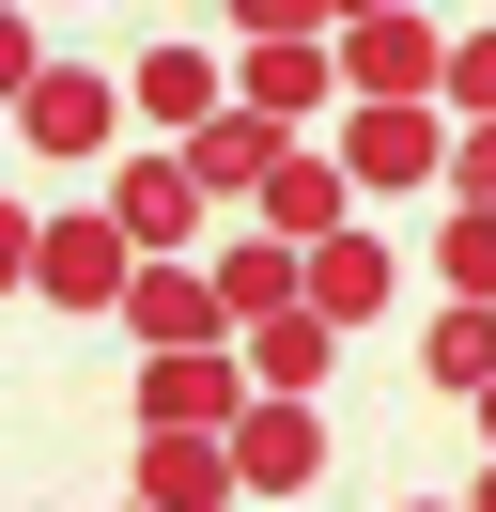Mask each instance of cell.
Returning a JSON list of instances; mask_svg holds the SVG:
<instances>
[{
	"mask_svg": "<svg viewBox=\"0 0 496 512\" xmlns=\"http://www.w3.org/2000/svg\"><path fill=\"white\" fill-rule=\"evenodd\" d=\"M450 140L465 125H434V109H341V171H357V187H434Z\"/></svg>",
	"mask_w": 496,
	"mask_h": 512,
	"instance_id": "7",
	"label": "cell"
},
{
	"mask_svg": "<svg viewBox=\"0 0 496 512\" xmlns=\"http://www.w3.org/2000/svg\"><path fill=\"white\" fill-rule=\"evenodd\" d=\"M264 404L248 388V342H202V357H140V435H233Z\"/></svg>",
	"mask_w": 496,
	"mask_h": 512,
	"instance_id": "2",
	"label": "cell"
},
{
	"mask_svg": "<svg viewBox=\"0 0 496 512\" xmlns=\"http://www.w3.org/2000/svg\"><path fill=\"white\" fill-rule=\"evenodd\" d=\"M295 32H341L326 0H233V47H295Z\"/></svg>",
	"mask_w": 496,
	"mask_h": 512,
	"instance_id": "19",
	"label": "cell"
},
{
	"mask_svg": "<svg viewBox=\"0 0 496 512\" xmlns=\"http://www.w3.org/2000/svg\"><path fill=\"white\" fill-rule=\"evenodd\" d=\"M124 326H140V357H202V342H248V326H233V295H217V264H140Z\"/></svg>",
	"mask_w": 496,
	"mask_h": 512,
	"instance_id": "5",
	"label": "cell"
},
{
	"mask_svg": "<svg viewBox=\"0 0 496 512\" xmlns=\"http://www.w3.org/2000/svg\"><path fill=\"white\" fill-rule=\"evenodd\" d=\"M419 388H434V404H481V388H496V311L450 295V311L419 326Z\"/></svg>",
	"mask_w": 496,
	"mask_h": 512,
	"instance_id": "16",
	"label": "cell"
},
{
	"mask_svg": "<svg viewBox=\"0 0 496 512\" xmlns=\"http://www.w3.org/2000/svg\"><path fill=\"white\" fill-rule=\"evenodd\" d=\"M31 295H47V311H124V295H140V233H124L109 202H93V218H47Z\"/></svg>",
	"mask_w": 496,
	"mask_h": 512,
	"instance_id": "4",
	"label": "cell"
},
{
	"mask_svg": "<svg viewBox=\"0 0 496 512\" xmlns=\"http://www.w3.org/2000/svg\"><path fill=\"white\" fill-rule=\"evenodd\" d=\"M217 295H233V326L310 311V249H279V233H233V249H217Z\"/></svg>",
	"mask_w": 496,
	"mask_h": 512,
	"instance_id": "15",
	"label": "cell"
},
{
	"mask_svg": "<svg viewBox=\"0 0 496 512\" xmlns=\"http://www.w3.org/2000/svg\"><path fill=\"white\" fill-rule=\"evenodd\" d=\"M124 109H140V125H155V140H171V156H186V140H202L217 109H233V63H217L202 32H155L140 63H124Z\"/></svg>",
	"mask_w": 496,
	"mask_h": 512,
	"instance_id": "3",
	"label": "cell"
},
{
	"mask_svg": "<svg viewBox=\"0 0 496 512\" xmlns=\"http://www.w3.org/2000/svg\"><path fill=\"white\" fill-rule=\"evenodd\" d=\"M326 373H341V326H326V311H279V326H248V388H264V404H310Z\"/></svg>",
	"mask_w": 496,
	"mask_h": 512,
	"instance_id": "14",
	"label": "cell"
},
{
	"mask_svg": "<svg viewBox=\"0 0 496 512\" xmlns=\"http://www.w3.org/2000/svg\"><path fill=\"white\" fill-rule=\"evenodd\" d=\"M326 16H341V32H372V16H419V0H326Z\"/></svg>",
	"mask_w": 496,
	"mask_h": 512,
	"instance_id": "21",
	"label": "cell"
},
{
	"mask_svg": "<svg viewBox=\"0 0 496 512\" xmlns=\"http://www.w3.org/2000/svg\"><path fill=\"white\" fill-rule=\"evenodd\" d=\"M341 109H450V32H434V16L341 32Z\"/></svg>",
	"mask_w": 496,
	"mask_h": 512,
	"instance_id": "1",
	"label": "cell"
},
{
	"mask_svg": "<svg viewBox=\"0 0 496 512\" xmlns=\"http://www.w3.org/2000/svg\"><path fill=\"white\" fill-rule=\"evenodd\" d=\"M233 497H248L233 435H140V512H233Z\"/></svg>",
	"mask_w": 496,
	"mask_h": 512,
	"instance_id": "10",
	"label": "cell"
},
{
	"mask_svg": "<svg viewBox=\"0 0 496 512\" xmlns=\"http://www.w3.org/2000/svg\"><path fill=\"white\" fill-rule=\"evenodd\" d=\"M279 156H295V125H264V109H217L202 140H186V171H202V202H264Z\"/></svg>",
	"mask_w": 496,
	"mask_h": 512,
	"instance_id": "12",
	"label": "cell"
},
{
	"mask_svg": "<svg viewBox=\"0 0 496 512\" xmlns=\"http://www.w3.org/2000/svg\"><path fill=\"white\" fill-rule=\"evenodd\" d=\"M109 218L140 233V264H186V233H202V171H186V156H109Z\"/></svg>",
	"mask_w": 496,
	"mask_h": 512,
	"instance_id": "6",
	"label": "cell"
},
{
	"mask_svg": "<svg viewBox=\"0 0 496 512\" xmlns=\"http://www.w3.org/2000/svg\"><path fill=\"white\" fill-rule=\"evenodd\" d=\"M109 125H124V94H109L93 63H47V78L16 94V140H31V156H93Z\"/></svg>",
	"mask_w": 496,
	"mask_h": 512,
	"instance_id": "9",
	"label": "cell"
},
{
	"mask_svg": "<svg viewBox=\"0 0 496 512\" xmlns=\"http://www.w3.org/2000/svg\"><path fill=\"white\" fill-rule=\"evenodd\" d=\"M403 512H450V497H403Z\"/></svg>",
	"mask_w": 496,
	"mask_h": 512,
	"instance_id": "24",
	"label": "cell"
},
{
	"mask_svg": "<svg viewBox=\"0 0 496 512\" xmlns=\"http://www.w3.org/2000/svg\"><path fill=\"white\" fill-rule=\"evenodd\" d=\"M481 435H496V388H481Z\"/></svg>",
	"mask_w": 496,
	"mask_h": 512,
	"instance_id": "23",
	"label": "cell"
},
{
	"mask_svg": "<svg viewBox=\"0 0 496 512\" xmlns=\"http://www.w3.org/2000/svg\"><path fill=\"white\" fill-rule=\"evenodd\" d=\"M326 94H341V32H295V47H233V109H264V125H310Z\"/></svg>",
	"mask_w": 496,
	"mask_h": 512,
	"instance_id": "8",
	"label": "cell"
},
{
	"mask_svg": "<svg viewBox=\"0 0 496 512\" xmlns=\"http://www.w3.org/2000/svg\"><path fill=\"white\" fill-rule=\"evenodd\" d=\"M465 512H496V466H481V497H465Z\"/></svg>",
	"mask_w": 496,
	"mask_h": 512,
	"instance_id": "22",
	"label": "cell"
},
{
	"mask_svg": "<svg viewBox=\"0 0 496 512\" xmlns=\"http://www.w3.org/2000/svg\"><path fill=\"white\" fill-rule=\"evenodd\" d=\"M450 125H496V32H450Z\"/></svg>",
	"mask_w": 496,
	"mask_h": 512,
	"instance_id": "18",
	"label": "cell"
},
{
	"mask_svg": "<svg viewBox=\"0 0 496 512\" xmlns=\"http://www.w3.org/2000/svg\"><path fill=\"white\" fill-rule=\"evenodd\" d=\"M233 466H248V497H310V481H326V419L310 404H248L233 419Z\"/></svg>",
	"mask_w": 496,
	"mask_h": 512,
	"instance_id": "11",
	"label": "cell"
},
{
	"mask_svg": "<svg viewBox=\"0 0 496 512\" xmlns=\"http://www.w3.org/2000/svg\"><path fill=\"white\" fill-rule=\"evenodd\" d=\"M388 295H403V264H388V249H372V233H326V249H310V311H326V326H341V342H357V326H372V311H388Z\"/></svg>",
	"mask_w": 496,
	"mask_h": 512,
	"instance_id": "13",
	"label": "cell"
},
{
	"mask_svg": "<svg viewBox=\"0 0 496 512\" xmlns=\"http://www.w3.org/2000/svg\"><path fill=\"white\" fill-rule=\"evenodd\" d=\"M450 187H465V202H496V125H465V140H450Z\"/></svg>",
	"mask_w": 496,
	"mask_h": 512,
	"instance_id": "20",
	"label": "cell"
},
{
	"mask_svg": "<svg viewBox=\"0 0 496 512\" xmlns=\"http://www.w3.org/2000/svg\"><path fill=\"white\" fill-rule=\"evenodd\" d=\"M434 280H450L465 311H496V202H450V233H434Z\"/></svg>",
	"mask_w": 496,
	"mask_h": 512,
	"instance_id": "17",
	"label": "cell"
}]
</instances>
